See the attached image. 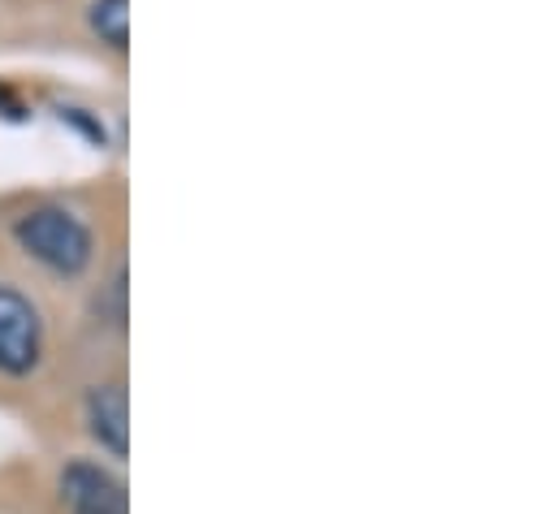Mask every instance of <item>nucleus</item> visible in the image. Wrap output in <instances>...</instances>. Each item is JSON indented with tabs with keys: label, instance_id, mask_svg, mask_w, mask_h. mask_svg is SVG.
Wrapping results in <instances>:
<instances>
[{
	"label": "nucleus",
	"instance_id": "f257e3e1",
	"mask_svg": "<svg viewBox=\"0 0 558 514\" xmlns=\"http://www.w3.org/2000/svg\"><path fill=\"white\" fill-rule=\"evenodd\" d=\"M13 234H17V243H22L26 256L48 264L52 272L74 277V272H83L92 264V234L65 208H35V212H26L13 225Z\"/></svg>",
	"mask_w": 558,
	"mask_h": 514
},
{
	"label": "nucleus",
	"instance_id": "f03ea898",
	"mask_svg": "<svg viewBox=\"0 0 558 514\" xmlns=\"http://www.w3.org/2000/svg\"><path fill=\"white\" fill-rule=\"evenodd\" d=\"M39 364V316L31 298L0 285V372H31Z\"/></svg>",
	"mask_w": 558,
	"mask_h": 514
},
{
	"label": "nucleus",
	"instance_id": "7ed1b4c3",
	"mask_svg": "<svg viewBox=\"0 0 558 514\" xmlns=\"http://www.w3.org/2000/svg\"><path fill=\"white\" fill-rule=\"evenodd\" d=\"M61 493L74 514H126V489L118 476L92 463H70L61 476Z\"/></svg>",
	"mask_w": 558,
	"mask_h": 514
},
{
	"label": "nucleus",
	"instance_id": "20e7f679",
	"mask_svg": "<svg viewBox=\"0 0 558 514\" xmlns=\"http://www.w3.org/2000/svg\"><path fill=\"white\" fill-rule=\"evenodd\" d=\"M87 419L100 445H109L118 458L131 450V402H126V386H100L87 397Z\"/></svg>",
	"mask_w": 558,
	"mask_h": 514
},
{
	"label": "nucleus",
	"instance_id": "39448f33",
	"mask_svg": "<svg viewBox=\"0 0 558 514\" xmlns=\"http://www.w3.org/2000/svg\"><path fill=\"white\" fill-rule=\"evenodd\" d=\"M92 26L105 44L126 48L131 44V0H96L92 4Z\"/></svg>",
	"mask_w": 558,
	"mask_h": 514
}]
</instances>
